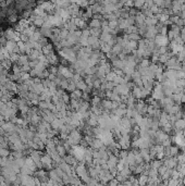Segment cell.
Listing matches in <instances>:
<instances>
[{"instance_id":"1","label":"cell","mask_w":185,"mask_h":186,"mask_svg":"<svg viewBox=\"0 0 185 186\" xmlns=\"http://www.w3.org/2000/svg\"><path fill=\"white\" fill-rule=\"evenodd\" d=\"M155 44L158 47H160V46H166V44H168V38H166L164 35H158V36H156Z\"/></svg>"},{"instance_id":"3","label":"cell","mask_w":185,"mask_h":186,"mask_svg":"<svg viewBox=\"0 0 185 186\" xmlns=\"http://www.w3.org/2000/svg\"><path fill=\"white\" fill-rule=\"evenodd\" d=\"M141 66H142V67H148V66H149V60H147V59H144V60H142V62H141Z\"/></svg>"},{"instance_id":"2","label":"cell","mask_w":185,"mask_h":186,"mask_svg":"<svg viewBox=\"0 0 185 186\" xmlns=\"http://www.w3.org/2000/svg\"><path fill=\"white\" fill-rule=\"evenodd\" d=\"M148 182V175L147 174H143L141 178H140V181H138V183H140L141 185H144Z\"/></svg>"}]
</instances>
